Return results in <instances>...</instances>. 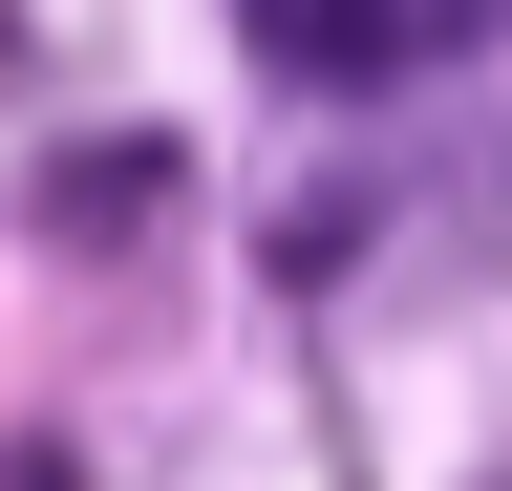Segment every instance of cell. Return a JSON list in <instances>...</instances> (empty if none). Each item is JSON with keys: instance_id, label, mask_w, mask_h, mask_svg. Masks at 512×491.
<instances>
[{"instance_id": "1", "label": "cell", "mask_w": 512, "mask_h": 491, "mask_svg": "<svg viewBox=\"0 0 512 491\" xmlns=\"http://www.w3.org/2000/svg\"><path fill=\"white\" fill-rule=\"evenodd\" d=\"M150 193H171V150H64V193H43V214H64V235H107V214H150Z\"/></svg>"}, {"instance_id": "2", "label": "cell", "mask_w": 512, "mask_h": 491, "mask_svg": "<svg viewBox=\"0 0 512 491\" xmlns=\"http://www.w3.org/2000/svg\"><path fill=\"white\" fill-rule=\"evenodd\" d=\"M0 65H22V0H0Z\"/></svg>"}]
</instances>
